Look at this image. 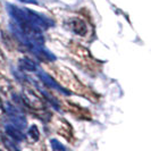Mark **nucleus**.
<instances>
[{"mask_svg": "<svg viewBox=\"0 0 151 151\" xmlns=\"http://www.w3.org/2000/svg\"><path fill=\"white\" fill-rule=\"evenodd\" d=\"M50 144H51V147H52L53 150L56 151H66V148L63 145V144L58 141V140H56V139H52L51 141H50Z\"/></svg>", "mask_w": 151, "mask_h": 151, "instance_id": "6e6552de", "label": "nucleus"}, {"mask_svg": "<svg viewBox=\"0 0 151 151\" xmlns=\"http://www.w3.org/2000/svg\"><path fill=\"white\" fill-rule=\"evenodd\" d=\"M29 135L34 140V141H37L39 139V131H38V127L35 126V125H32L30 127V129H29Z\"/></svg>", "mask_w": 151, "mask_h": 151, "instance_id": "1a4fd4ad", "label": "nucleus"}, {"mask_svg": "<svg viewBox=\"0 0 151 151\" xmlns=\"http://www.w3.org/2000/svg\"><path fill=\"white\" fill-rule=\"evenodd\" d=\"M2 141H4V144L6 145V148H7L9 151H21L18 149V147L15 144L14 141H12V140H9L7 137H2Z\"/></svg>", "mask_w": 151, "mask_h": 151, "instance_id": "0eeeda50", "label": "nucleus"}, {"mask_svg": "<svg viewBox=\"0 0 151 151\" xmlns=\"http://www.w3.org/2000/svg\"><path fill=\"white\" fill-rule=\"evenodd\" d=\"M23 100H25V102L29 106L35 109H41L43 107L41 99H39L34 93H31V92H26L25 94H23Z\"/></svg>", "mask_w": 151, "mask_h": 151, "instance_id": "7ed1b4c3", "label": "nucleus"}, {"mask_svg": "<svg viewBox=\"0 0 151 151\" xmlns=\"http://www.w3.org/2000/svg\"><path fill=\"white\" fill-rule=\"evenodd\" d=\"M9 119L12 122V125L15 126L16 129H26V125H27V122L26 118L23 114H18V115H14V116H9Z\"/></svg>", "mask_w": 151, "mask_h": 151, "instance_id": "39448f33", "label": "nucleus"}, {"mask_svg": "<svg viewBox=\"0 0 151 151\" xmlns=\"http://www.w3.org/2000/svg\"><path fill=\"white\" fill-rule=\"evenodd\" d=\"M37 74H38V76L40 77V80L43 82V83L47 85V86H49V88H51V89H53V90H57L59 91V92H61V93H64V94H69V91H66L63 86H61L60 84H58L55 80H53L52 77L50 75H48L45 72H43V70H41V69H38L37 72H35Z\"/></svg>", "mask_w": 151, "mask_h": 151, "instance_id": "f03ea898", "label": "nucleus"}, {"mask_svg": "<svg viewBox=\"0 0 151 151\" xmlns=\"http://www.w3.org/2000/svg\"><path fill=\"white\" fill-rule=\"evenodd\" d=\"M5 64V58H4V56H2V53L0 51V65H4Z\"/></svg>", "mask_w": 151, "mask_h": 151, "instance_id": "9d476101", "label": "nucleus"}, {"mask_svg": "<svg viewBox=\"0 0 151 151\" xmlns=\"http://www.w3.org/2000/svg\"><path fill=\"white\" fill-rule=\"evenodd\" d=\"M5 131H6V133H7L8 135L10 136L13 140H15V141L21 142V141H24V140H25L24 133H23L21 129H16L15 126H13L12 124H10V125H6V126H5Z\"/></svg>", "mask_w": 151, "mask_h": 151, "instance_id": "20e7f679", "label": "nucleus"}, {"mask_svg": "<svg viewBox=\"0 0 151 151\" xmlns=\"http://www.w3.org/2000/svg\"><path fill=\"white\" fill-rule=\"evenodd\" d=\"M6 9H7L8 14L14 19V22L30 24L31 26L40 31L48 30L49 27H52L55 25V22L51 18H48L41 14L32 12L30 9H23L15 5H12V4H7Z\"/></svg>", "mask_w": 151, "mask_h": 151, "instance_id": "f257e3e1", "label": "nucleus"}, {"mask_svg": "<svg viewBox=\"0 0 151 151\" xmlns=\"http://www.w3.org/2000/svg\"><path fill=\"white\" fill-rule=\"evenodd\" d=\"M4 108H2V104H1V100H0V111H2Z\"/></svg>", "mask_w": 151, "mask_h": 151, "instance_id": "9b49d317", "label": "nucleus"}, {"mask_svg": "<svg viewBox=\"0 0 151 151\" xmlns=\"http://www.w3.org/2000/svg\"><path fill=\"white\" fill-rule=\"evenodd\" d=\"M19 68L26 72H37L39 69V66L37 63L31 60L30 58H22L19 60Z\"/></svg>", "mask_w": 151, "mask_h": 151, "instance_id": "423d86ee", "label": "nucleus"}]
</instances>
